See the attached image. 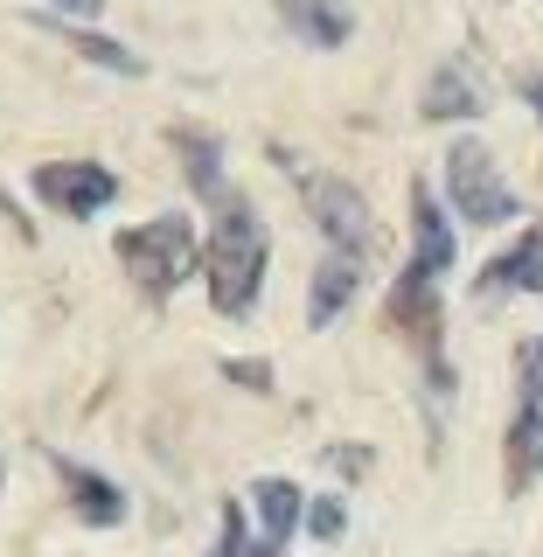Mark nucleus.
<instances>
[{
  "mask_svg": "<svg viewBox=\"0 0 543 557\" xmlns=\"http://www.w3.org/2000/svg\"><path fill=\"white\" fill-rule=\"evenodd\" d=\"M202 286H209V307L223 321H244L258 307V286H266V223H258L251 196H217V231L202 244Z\"/></svg>",
  "mask_w": 543,
  "mask_h": 557,
  "instance_id": "nucleus-1",
  "label": "nucleus"
},
{
  "mask_svg": "<svg viewBox=\"0 0 543 557\" xmlns=\"http://www.w3.org/2000/svg\"><path fill=\"white\" fill-rule=\"evenodd\" d=\"M411 237H418V251L391 286V321L397 327H432V293H440V278L453 272V258H460V237H453V223H446V209H440L432 188H411Z\"/></svg>",
  "mask_w": 543,
  "mask_h": 557,
  "instance_id": "nucleus-2",
  "label": "nucleus"
},
{
  "mask_svg": "<svg viewBox=\"0 0 543 557\" xmlns=\"http://www.w3.org/2000/svg\"><path fill=\"white\" fill-rule=\"evenodd\" d=\"M112 251H119V265H126V278L147 300H168V293H182V278H196L202 244L188 231V216H147V223H133V231H119Z\"/></svg>",
  "mask_w": 543,
  "mask_h": 557,
  "instance_id": "nucleus-3",
  "label": "nucleus"
},
{
  "mask_svg": "<svg viewBox=\"0 0 543 557\" xmlns=\"http://www.w3.org/2000/svg\"><path fill=\"white\" fill-rule=\"evenodd\" d=\"M293 182H300V202H307V216H313V231H321L328 251L370 265L377 216H370V202H362V188H348L342 174H321V168H293Z\"/></svg>",
  "mask_w": 543,
  "mask_h": 557,
  "instance_id": "nucleus-4",
  "label": "nucleus"
},
{
  "mask_svg": "<svg viewBox=\"0 0 543 557\" xmlns=\"http://www.w3.org/2000/svg\"><path fill=\"white\" fill-rule=\"evenodd\" d=\"M509 495H530L543 481V342L516 348V418H509Z\"/></svg>",
  "mask_w": 543,
  "mask_h": 557,
  "instance_id": "nucleus-5",
  "label": "nucleus"
},
{
  "mask_svg": "<svg viewBox=\"0 0 543 557\" xmlns=\"http://www.w3.org/2000/svg\"><path fill=\"white\" fill-rule=\"evenodd\" d=\"M446 202L460 209L467 223H481V231H495V223H516V188L502 182L495 153H488L481 139H460V147L446 153Z\"/></svg>",
  "mask_w": 543,
  "mask_h": 557,
  "instance_id": "nucleus-6",
  "label": "nucleus"
},
{
  "mask_svg": "<svg viewBox=\"0 0 543 557\" xmlns=\"http://www.w3.org/2000/svg\"><path fill=\"white\" fill-rule=\"evenodd\" d=\"M35 196L57 209V216H98L119 196V174L98 168V161H42L35 168Z\"/></svg>",
  "mask_w": 543,
  "mask_h": 557,
  "instance_id": "nucleus-7",
  "label": "nucleus"
},
{
  "mask_svg": "<svg viewBox=\"0 0 543 557\" xmlns=\"http://www.w3.org/2000/svg\"><path fill=\"white\" fill-rule=\"evenodd\" d=\"M362 293V258H342V251H321L313 265V293H307V327H335V313Z\"/></svg>",
  "mask_w": 543,
  "mask_h": 557,
  "instance_id": "nucleus-8",
  "label": "nucleus"
},
{
  "mask_svg": "<svg viewBox=\"0 0 543 557\" xmlns=\"http://www.w3.org/2000/svg\"><path fill=\"white\" fill-rule=\"evenodd\" d=\"M488 98H481V70L474 63H440V77L425 84V119H440V126H453V119H481Z\"/></svg>",
  "mask_w": 543,
  "mask_h": 557,
  "instance_id": "nucleus-9",
  "label": "nucleus"
},
{
  "mask_svg": "<svg viewBox=\"0 0 543 557\" xmlns=\"http://www.w3.org/2000/svg\"><path fill=\"white\" fill-rule=\"evenodd\" d=\"M57 474H63L70 502H77V516L91 522V530H112V522H126V495H119L104 474H91V467H77V460H63V453H57Z\"/></svg>",
  "mask_w": 543,
  "mask_h": 557,
  "instance_id": "nucleus-10",
  "label": "nucleus"
},
{
  "mask_svg": "<svg viewBox=\"0 0 543 557\" xmlns=\"http://www.w3.org/2000/svg\"><path fill=\"white\" fill-rule=\"evenodd\" d=\"M481 293H543V223L516 237V251H502L481 272Z\"/></svg>",
  "mask_w": 543,
  "mask_h": 557,
  "instance_id": "nucleus-11",
  "label": "nucleus"
},
{
  "mask_svg": "<svg viewBox=\"0 0 543 557\" xmlns=\"http://www.w3.org/2000/svg\"><path fill=\"white\" fill-rule=\"evenodd\" d=\"M251 502H258V522H266V536H258V544L286 550V544H293V530H300V516H307L300 487H293V481H258V487H251Z\"/></svg>",
  "mask_w": 543,
  "mask_h": 557,
  "instance_id": "nucleus-12",
  "label": "nucleus"
},
{
  "mask_svg": "<svg viewBox=\"0 0 543 557\" xmlns=\"http://www.w3.org/2000/svg\"><path fill=\"white\" fill-rule=\"evenodd\" d=\"M279 14H286V22L300 28L313 49L348 42V14H342V8H328V0H279Z\"/></svg>",
  "mask_w": 543,
  "mask_h": 557,
  "instance_id": "nucleus-13",
  "label": "nucleus"
},
{
  "mask_svg": "<svg viewBox=\"0 0 543 557\" xmlns=\"http://www.w3.org/2000/svg\"><path fill=\"white\" fill-rule=\"evenodd\" d=\"M174 147H182V161H188V182H196V196L217 202L223 196V147L209 133H174Z\"/></svg>",
  "mask_w": 543,
  "mask_h": 557,
  "instance_id": "nucleus-14",
  "label": "nucleus"
},
{
  "mask_svg": "<svg viewBox=\"0 0 543 557\" xmlns=\"http://www.w3.org/2000/svg\"><path fill=\"white\" fill-rule=\"evenodd\" d=\"M244 550H251V522H244V509L231 502V509H223V536H217L209 557H244Z\"/></svg>",
  "mask_w": 543,
  "mask_h": 557,
  "instance_id": "nucleus-15",
  "label": "nucleus"
},
{
  "mask_svg": "<svg viewBox=\"0 0 543 557\" xmlns=\"http://www.w3.org/2000/svg\"><path fill=\"white\" fill-rule=\"evenodd\" d=\"M307 530L321 536V544H335V536H342V502H313V509H307Z\"/></svg>",
  "mask_w": 543,
  "mask_h": 557,
  "instance_id": "nucleus-16",
  "label": "nucleus"
},
{
  "mask_svg": "<svg viewBox=\"0 0 543 557\" xmlns=\"http://www.w3.org/2000/svg\"><path fill=\"white\" fill-rule=\"evenodd\" d=\"M42 8H49V14H70V22H84V14H98V0H42ZM70 22H63V28H70Z\"/></svg>",
  "mask_w": 543,
  "mask_h": 557,
  "instance_id": "nucleus-17",
  "label": "nucleus"
},
{
  "mask_svg": "<svg viewBox=\"0 0 543 557\" xmlns=\"http://www.w3.org/2000/svg\"><path fill=\"white\" fill-rule=\"evenodd\" d=\"M522 98H530V104H536V119H543V77H530V84H522Z\"/></svg>",
  "mask_w": 543,
  "mask_h": 557,
  "instance_id": "nucleus-18",
  "label": "nucleus"
},
{
  "mask_svg": "<svg viewBox=\"0 0 543 557\" xmlns=\"http://www.w3.org/2000/svg\"><path fill=\"white\" fill-rule=\"evenodd\" d=\"M244 557H286V550H272V544H258V536H251V550H244Z\"/></svg>",
  "mask_w": 543,
  "mask_h": 557,
  "instance_id": "nucleus-19",
  "label": "nucleus"
},
{
  "mask_svg": "<svg viewBox=\"0 0 543 557\" xmlns=\"http://www.w3.org/2000/svg\"><path fill=\"white\" fill-rule=\"evenodd\" d=\"M474 557H481V550H474Z\"/></svg>",
  "mask_w": 543,
  "mask_h": 557,
  "instance_id": "nucleus-20",
  "label": "nucleus"
}]
</instances>
